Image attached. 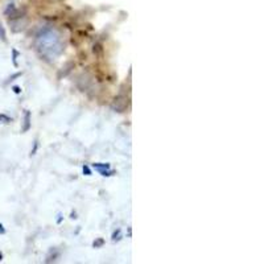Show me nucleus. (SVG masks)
Returning a JSON list of instances; mask_svg holds the SVG:
<instances>
[{
	"label": "nucleus",
	"instance_id": "1",
	"mask_svg": "<svg viewBox=\"0 0 264 264\" xmlns=\"http://www.w3.org/2000/svg\"><path fill=\"white\" fill-rule=\"evenodd\" d=\"M36 45L41 55L48 57V58H51V57L54 58L62 51L61 37H59L58 32L51 28L41 31V33L36 38Z\"/></svg>",
	"mask_w": 264,
	"mask_h": 264
},
{
	"label": "nucleus",
	"instance_id": "2",
	"mask_svg": "<svg viewBox=\"0 0 264 264\" xmlns=\"http://www.w3.org/2000/svg\"><path fill=\"white\" fill-rule=\"evenodd\" d=\"M29 128H31V111L27 110L24 114V127H23V131L27 132Z\"/></svg>",
	"mask_w": 264,
	"mask_h": 264
},
{
	"label": "nucleus",
	"instance_id": "3",
	"mask_svg": "<svg viewBox=\"0 0 264 264\" xmlns=\"http://www.w3.org/2000/svg\"><path fill=\"white\" fill-rule=\"evenodd\" d=\"M12 54H13V55H12V61H13V65L17 66V61H16V59H17V55H19V51L13 49V50H12Z\"/></svg>",
	"mask_w": 264,
	"mask_h": 264
},
{
	"label": "nucleus",
	"instance_id": "4",
	"mask_svg": "<svg viewBox=\"0 0 264 264\" xmlns=\"http://www.w3.org/2000/svg\"><path fill=\"white\" fill-rule=\"evenodd\" d=\"M120 239V229H118L116 231H114L112 234V240L115 242V240H119Z\"/></svg>",
	"mask_w": 264,
	"mask_h": 264
},
{
	"label": "nucleus",
	"instance_id": "5",
	"mask_svg": "<svg viewBox=\"0 0 264 264\" xmlns=\"http://www.w3.org/2000/svg\"><path fill=\"white\" fill-rule=\"evenodd\" d=\"M11 118L5 116V115H0V123H8V122H11Z\"/></svg>",
	"mask_w": 264,
	"mask_h": 264
},
{
	"label": "nucleus",
	"instance_id": "6",
	"mask_svg": "<svg viewBox=\"0 0 264 264\" xmlns=\"http://www.w3.org/2000/svg\"><path fill=\"white\" fill-rule=\"evenodd\" d=\"M0 38L5 41V32H4V28L1 27V24H0Z\"/></svg>",
	"mask_w": 264,
	"mask_h": 264
},
{
	"label": "nucleus",
	"instance_id": "7",
	"mask_svg": "<svg viewBox=\"0 0 264 264\" xmlns=\"http://www.w3.org/2000/svg\"><path fill=\"white\" fill-rule=\"evenodd\" d=\"M83 173H86L87 176L91 174V170H90V168L87 166V165H85V166H83Z\"/></svg>",
	"mask_w": 264,
	"mask_h": 264
},
{
	"label": "nucleus",
	"instance_id": "8",
	"mask_svg": "<svg viewBox=\"0 0 264 264\" xmlns=\"http://www.w3.org/2000/svg\"><path fill=\"white\" fill-rule=\"evenodd\" d=\"M103 244V239H98L96 242H94V247H100Z\"/></svg>",
	"mask_w": 264,
	"mask_h": 264
},
{
	"label": "nucleus",
	"instance_id": "9",
	"mask_svg": "<svg viewBox=\"0 0 264 264\" xmlns=\"http://www.w3.org/2000/svg\"><path fill=\"white\" fill-rule=\"evenodd\" d=\"M37 148H38V141L36 140V141H34V147H33V149H32L31 154H34V153H36V151H37Z\"/></svg>",
	"mask_w": 264,
	"mask_h": 264
},
{
	"label": "nucleus",
	"instance_id": "10",
	"mask_svg": "<svg viewBox=\"0 0 264 264\" xmlns=\"http://www.w3.org/2000/svg\"><path fill=\"white\" fill-rule=\"evenodd\" d=\"M13 91L16 94H20L21 93V90H20V87H19V86H13Z\"/></svg>",
	"mask_w": 264,
	"mask_h": 264
},
{
	"label": "nucleus",
	"instance_id": "11",
	"mask_svg": "<svg viewBox=\"0 0 264 264\" xmlns=\"http://www.w3.org/2000/svg\"><path fill=\"white\" fill-rule=\"evenodd\" d=\"M0 234H5V229H4V226L0 223Z\"/></svg>",
	"mask_w": 264,
	"mask_h": 264
},
{
	"label": "nucleus",
	"instance_id": "12",
	"mask_svg": "<svg viewBox=\"0 0 264 264\" xmlns=\"http://www.w3.org/2000/svg\"><path fill=\"white\" fill-rule=\"evenodd\" d=\"M59 218H58V219H57V222H58V223H61V221H62V215H61V214H59Z\"/></svg>",
	"mask_w": 264,
	"mask_h": 264
},
{
	"label": "nucleus",
	"instance_id": "13",
	"mask_svg": "<svg viewBox=\"0 0 264 264\" xmlns=\"http://www.w3.org/2000/svg\"><path fill=\"white\" fill-rule=\"evenodd\" d=\"M3 260V254H1V252H0V261Z\"/></svg>",
	"mask_w": 264,
	"mask_h": 264
}]
</instances>
